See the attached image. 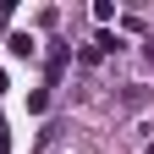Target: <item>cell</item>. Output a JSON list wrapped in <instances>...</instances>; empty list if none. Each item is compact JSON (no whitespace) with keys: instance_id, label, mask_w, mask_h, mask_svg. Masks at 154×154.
I'll use <instances>...</instances> for the list:
<instances>
[]
</instances>
